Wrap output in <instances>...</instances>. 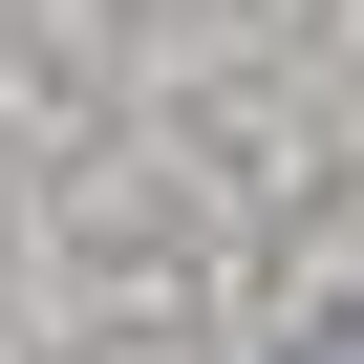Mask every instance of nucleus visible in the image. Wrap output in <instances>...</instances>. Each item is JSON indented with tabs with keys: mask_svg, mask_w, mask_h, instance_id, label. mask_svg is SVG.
Segmentation results:
<instances>
[{
	"mask_svg": "<svg viewBox=\"0 0 364 364\" xmlns=\"http://www.w3.org/2000/svg\"><path fill=\"white\" fill-rule=\"evenodd\" d=\"M300 364H364V321H321V343H300Z\"/></svg>",
	"mask_w": 364,
	"mask_h": 364,
	"instance_id": "f257e3e1",
	"label": "nucleus"
}]
</instances>
